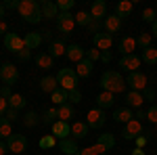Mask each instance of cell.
I'll return each instance as SVG.
<instances>
[{"label":"cell","instance_id":"26","mask_svg":"<svg viewBox=\"0 0 157 155\" xmlns=\"http://www.w3.org/2000/svg\"><path fill=\"white\" fill-rule=\"evenodd\" d=\"M111 118L115 119L117 124H128L130 119H134V113H132V109H130V107H121V109H115Z\"/></svg>","mask_w":157,"mask_h":155},{"label":"cell","instance_id":"37","mask_svg":"<svg viewBox=\"0 0 157 155\" xmlns=\"http://www.w3.org/2000/svg\"><path fill=\"white\" fill-rule=\"evenodd\" d=\"M57 119H59V109H57V107H50L48 111L42 115V124H50V126H52Z\"/></svg>","mask_w":157,"mask_h":155},{"label":"cell","instance_id":"36","mask_svg":"<svg viewBox=\"0 0 157 155\" xmlns=\"http://www.w3.org/2000/svg\"><path fill=\"white\" fill-rule=\"evenodd\" d=\"M151 42H153V36H151V34H145V32H140V36L136 38V46L140 48V50L151 48Z\"/></svg>","mask_w":157,"mask_h":155},{"label":"cell","instance_id":"54","mask_svg":"<svg viewBox=\"0 0 157 155\" xmlns=\"http://www.w3.org/2000/svg\"><path fill=\"white\" fill-rule=\"evenodd\" d=\"M101 61H103V63L107 65L109 61H111V52H109V50H107V52H101Z\"/></svg>","mask_w":157,"mask_h":155},{"label":"cell","instance_id":"49","mask_svg":"<svg viewBox=\"0 0 157 155\" xmlns=\"http://www.w3.org/2000/svg\"><path fill=\"white\" fill-rule=\"evenodd\" d=\"M0 96H4V99L9 101V99L13 96V90H11V86H2V88H0Z\"/></svg>","mask_w":157,"mask_h":155},{"label":"cell","instance_id":"12","mask_svg":"<svg viewBox=\"0 0 157 155\" xmlns=\"http://www.w3.org/2000/svg\"><path fill=\"white\" fill-rule=\"evenodd\" d=\"M50 128H52V136H55V138H61V141H63V138H69V136H71V124H69V122L57 119Z\"/></svg>","mask_w":157,"mask_h":155},{"label":"cell","instance_id":"46","mask_svg":"<svg viewBox=\"0 0 157 155\" xmlns=\"http://www.w3.org/2000/svg\"><path fill=\"white\" fill-rule=\"evenodd\" d=\"M4 119H9V122H17V119H19V111H17V109H6V113H4Z\"/></svg>","mask_w":157,"mask_h":155},{"label":"cell","instance_id":"57","mask_svg":"<svg viewBox=\"0 0 157 155\" xmlns=\"http://www.w3.org/2000/svg\"><path fill=\"white\" fill-rule=\"evenodd\" d=\"M0 34H4V36L9 34V32H6V23H4V21H0Z\"/></svg>","mask_w":157,"mask_h":155},{"label":"cell","instance_id":"38","mask_svg":"<svg viewBox=\"0 0 157 155\" xmlns=\"http://www.w3.org/2000/svg\"><path fill=\"white\" fill-rule=\"evenodd\" d=\"M11 134H13V124L9 122V119L2 118V119H0V138H4V141H6Z\"/></svg>","mask_w":157,"mask_h":155},{"label":"cell","instance_id":"13","mask_svg":"<svg viewBox=\"0 0 157 155\" xmlns=\"http://www.w3.org/2000/svg\"><path fill=\"white\" fill-rule=\"evenodd\" d=\"M92 42H94V48H98L101 52H107L113 46V36H109L107 32H101L97 36H92Z\"/></svg>","mask_w":157,"mask_h":155},{"label":"cell","instance_id":"27","mask_svg":"<svg viewBox=\"0 0 157 155\" xmlns=\"http://www.w3.org/2000/svg\"><path fill=\"white\" fill-rule=\"evenodd\" d=\"M42 38H44V36H40V32H29V34H25V36H23L25 48H27V50L38 48L40 44H42Z\"/></svg>","mask_w":157,"mask_h":155},{"label":"cell","instance_id":"3","mask_svg":"<svg viewBox=\"0 0 157 155\" xmlns=\"http://www.w3.org/2000/svg\"><path fill=\"white\" fill-rule=\"evenodd\" d=\"M113 145H115V136H113L111 132H105V134L98 136V141L92 145V147L80 149L78 155H105L109 149H113Z\"/></svg>","mask_w":157,"mask_h":155},{"label":"cell","instance_id":"23","mask_svg":"<svg viewBox=\"0 0 157 155\" xmlns=\"http://www.w3.org/2000/svg\"><path fill=\"white\" fill-rule=\"evenodd\" d=\"M115 105V95L113 92H107V90H103L101 95H97V107L98 109H109Z\"/></svg>","mask_w":157,"mask_h":155},{"label":"cell","instance_id":"21","mask_svg":"<svg viewBox=\"0 0 157 155\" xmlns=\"http://www.w3.org/2000/svg\"><path fill=\"white\" fill-rule=\"evenodd\" d=\"M90 134V126L86 122H73L71 124V138H86Z\"/></svg>","mask_w":157,"mask_h":155},{"label":"cell","instance_id":"11","mask_svg":"<svg viewBox=\"0 0 157 155\" xmlns=\"http://www.w3.org/2000/svg\"><path fill=\"white\" fill-rule=\"evenodd\" d=\"M0 80L4 82V86H13V84L19 80V69L13 65V63H6L0 67Z\"/></svg>","mask_w":157,"mask_h":155},{"label":"cell","instance_id":"64","mask_svg":"<svg viewBox=\"0 0 157 155\" xmlns=\"http://www.w3.org/2000/svg\"><path fill=\"white\" fill-rule=\"evenodd\" d=\"M23 155H25V153H23Z\"/></svg>","mask_w":157,"mask_h":155},{"label":"cell","instance_id":"30","mask_svg":"<svg viewBox=\"0 0 157 155\" xmlns=\"http://www.w3.org/2000/svg\"><path fill=\"white\" fill-rule=\"evenodd\" d=\"M50 55H52L55 59H59V57H65V55H67V44H65L63 40H57V42H52V44H50Z\"/></svg>","mask_w":157,"mask_h":155},{"label":"cell","instance_id":"8","mask_svg":"<svg viewBox=\"0 0 157 155\" xmlns=\"http://www.w3.org/2000/svg\"><path fill=\"white\" fill-rule=\"evenodd\" d=\"M6 147H9L11 153L23 155V151L27 149V138H25L23 134H11V136L6 138Z\"/></svg>","mask_w":157,"mask_h":155},{"label":"cell","instance_id":"7","mask_svg":"<svg viewBox=\"0 0 157 155\" xmlns=\"http://www.w3.org/2000/svg\"><path fill=\"white\" fill-rule=\"evenodd\" d=\"M143 132H145L143 122L134 118V119H130L128 124H124V132H121V136H124V141H134V138H138Z\"/></svg>","mask_w":157,"mask_h":155},{"label":"cell","instance_id":"50","mask_svg":"<svg viewBox=\"0 0 157 155\" xmlns=\"http://www.w3.org/2000/svg\"><path fill=\"white\" fill-rule=\"evenodd\" d=\"M2 4H4V9H19V0H6Z\"/></svg>","mask_w":157,"mask_h":155},{"label":"cell","instance_id":"40","mask_svg":"<svg viewBox=\"0 0 157 155\" xmlns=\"http://www.w3.org/2000/svg\"><path fill=\"white\" fill-rule=\"evenodd\" d=\"M40 149H52V147H57V138L52 136V134H46V136H42L40 138Z\"/></svg>","mask_w":157,"mask_h":155},{"label":"cell","instance_id":"58","mask_svg":"<svg viewBox=\"0 0 157 155\" xmlns=\"http://www.w3.org/2000/svg\"><path fill=\"white\" fill-rule=\"evenodd\" d=\"M4 13H6V9H4V4L0 2V21H2V17H4Z\"/></svg>","mask_w":157,"mask_h":155},{"label":"cell","instance_id":"52","mask_svg":"<svg viewBox=\"0 0 157 155\" xmlns=\"http://www.w3.org/2000/svg\"><path fill=\"white\" fill-rule=\"evenodd\" d=\"M143 96H145V101H147V99L153 101V99H155V90H153V88H147L145 92H143Z\"/></svg>","mask_w":157,"mask_h":155},{"label":"cell","instance_id":"10","mask_svg":"<svg viewBox=\"0 0 157 155\" xmlns=\"http://www.w3.org/2000/svg\"><path fill=\"white\" fill-rule=\"evenodd\" d=\"M4 48L6 50H11V52H21V50H25V42L23 38L19 36V34H13V32H9L6 36H4Z\"/></svg>","mask_w":157,"mask_h":155},{"label":"cell","instance_id":"15","mask_svg":"<svg viewBox=\"0 0 157 155\" xmlns=\"http://www.w3.org/2000/svg\"><path fill=\"white\" fill-rule=\"evenodd\" d=\"M103 27H105V32H107L109 36H113V34H117L121 29V19L113 13V15H107L105 19H103Z\"/></svg>","mask_w":157,"mask_h":155},{"label":"cell","instance_id":"2","mask_svg":"<svg viewBox=\"0 0 157 155\" xmlns=\"http://www.w3.org/2000/svg\"><path fill=\"white\" fill-rule=\"evenodd\" d=\"M17 13L23 17L27 23H40L44 17H42V6L36 0H19V9Z\"/></svg>","mask_w":157,"mask_h":155},{"label":"cell","instance_id":"59","mask_svg":"<svg viewBox=\"0 0 157 155\" xmlns=\"http://www.w3.org/2000/svg\"><path fill=\"white\" fill-rule=\"evenodd\" d=\"M132 155H147V153L143 151V149H134V151H132Z\"/></svg>","mask_w":157,"mask_h":155},{"label":"cell","instance_id":"16","mask_svg":"<svg viewBox=\"0 0 157 155\" xmlns=\"http://www.w3.org/2000/svg\"><path fill=\"white\" fill-rule=\"evenodd\" d=\"M109 13H107V2L105 0H94L92 4H90V17L92 19H97V21H101V19H105Z\"/></svg>","mask_w":157,"mask_h":155},{"label":"cell","instance_id":"4","mask_svg":"<svg viewBox=\"0 0 157 155\" xmlns=\"http://www.w3.org/2000/svg\"><path fill=\"white\" fill-rule=\"evenodd\" d=\"M57 80H59V86L63 88V90H67V92L78 90V84H80V78H78L75 69H71V67H63V69H59Z\"/></svg>","mask_w":157,"mask_h":155},{"label":"cell","instance_id":"22","mask_svg":"<svg viewBox=\"0 0 157 155\" xmlns=\"http://www.w3.org/2000/svg\"><path fill=\"white\" fill-rule=\"evenodd\" d=\"M42 6V17L44 19H57L59 17V9H57V2H50V0H42L40 2Z\"/></svg>","mask_w":157,"mask_h":155},{"label":"cell","instance_id":"5","mask_svg":"<svg viewBox=\"0 0 157 155\" xmlns=\"http://www.w3.org/2000/svg\"><path fill=\"white\" fill-rule=\"evenodd\" d=\"M105 122H107V111L105 109H88V113H86V124L90 126V128H103L105 126Z\"/></svg>","mask_w":157,"mask_h":155},{"label":"cell","instance_id":"60","mask_svg":"<svg viewBox=\"0 0 157 155\" xmlns=\"http://www.w3.org/2000/svg\"><path fill=\"white\" fill-rule=\"evenodd\" d=\"M153 134H157V124H155V132H153Z\"/></svg>","mask_w":157,"mask_h":155},{"label":"cell","instance_id":"18","mask_svg":"<svg viewBox=\"0 0 157 155\" xmlns=\"http://www.w3.org/2000/svg\"><path fill=\"white\" fill-rule=\"evenodd\" d=\"M65 57L78 65L82 59H86V50L80 46V44H69V46H67V55H65Z\"/></svg>","mask_w":157,"mask_h":155},{"label":"cell","instance_id":"61","mask_svg":"<svg viewBox=\"0 0 157 155\" xmlns=\"http://www.w3.org/2000/svg\"><path fill=\"white\" fill-rule=\"evenodd\" d=\"M0 67H2V63H0Z\"/></svg>","mask_w":157,"mask_h":155},{"label":"cell","instance_id":"32","mask_svg":"<svg viewBox=\"0 0 157 155\" xmlns=\"http://www.w3.org/2000/svg\"><path fill=\"white\" fill-rule=\"evenodd\" d=\"M50 101L55 103V107H61V105H65V103H67V90H63V88H57V90L50 95Z\"/></svg>","mask_w":157,"mask_h":155},{"label":"cell","instance_id":"47","mask_svg":"<svg viewBox=\"0 0 157 155\" xmlns=\"http://www.w3.org/2000/svg\"><path fill=\"white\" fill-rule=\"evenodd\" d=\"M147 119H149L151 124H157V105L147 109Z\"/></svg>","mask_w":157,"mask_h":155},{"label":"cell","instance_id":"39","mask_svg":"<svg viewBox=\"0 0 157 155\" xmlns=\"http://www.w3.org/2000/svg\"><path fill=\"white\" fill-rule=\"evenodd\" d=\"M73 19H75V25H86V27H88V23L92 21L90 13H86V11H78L75 15H73Z\"/></svg>","mask_w":157,"mask_h":155},{"label":"cell","instance_id":"14","mask_svg":"<svg viewBox=\"0 0 157 155\" xmlns=\"http://www.w3.org/2000/svg\"><path fill=\"white\" fill-rule=\"evenodd\" d=\"M140 63H143V59L138 55H128V57H121L120 59V67L126 69V72H130V73H134V72H138Z\"/></svg>","mask_w":157,"mask_h":155},{"label":"cell","instance_id":"41","mask_svg":"<svg viewBox=\"0 0 157 155\" xmlns=\"http://www.w3.org/2000/svg\"><path fill=\"white\" fill-rule=\"evenodd\" d=\"M67 103H69V105H78V103H82V92H80V90H71V92H67Z\"/></svg>","mask_w":157,"mask_h":155},{"label":"cell","instance_id":"20","mask_svg":"<svg viewBox=\"0 0 157 155\" xmlns=\"http://www.w3.org/2000/svg\"><path fill=\"white\" fill-rule=\"evenodd\" d=\"M120 50H121V57L134 55V50H138V46H136V38H132V36L121 38V42H120Z\"/></svg>","mask_w":157,"mask_h":155},{"label":"cell","instance_id":"45","mask_svg":"<svg viewBox=\"0 0 157 155\" xmlns=\"http://www.w3.org/2000/svg\"><path fill=\"white\" fill-rule=\"evenodd\" d=\"M88 32H90L92 36H97V34H101V21H97V19H92V21L88 23Z\"/></svg>","mask_w":157,"mask_h":155},{"label":"cell","instance_id":"63","mask_svg":"<svg viewBox=\"0 0 157 155\" xmlns=\"http://www.w3.org/2000/svg\"><path fill=\"white\" fill-rule=\"evenodd\" d=\"M155 13H157V9H155Z\"/></svg>","mask_w":157,"mask_h":155},{"label":"cell","instance_id":"28","mask_svg":"<svg viewBox=\"0 0 157 155\" xmlns=\"http://www.w3.org/2000/svg\"><path fill=\"white\" fill-rule=\"evenodd\" d=\"M132 9H134L132 0H121V2L115 4V15H117L120 19H124V17H128V15L132 13Z\"/></svg>","mask_w":157,"mask_h":155},{"label":"cell","instance_id":"24","mask_svg":"<svg viewBox=\"0 0 157 155\" xmlns=\"http://www.w3.org/2000/svg\"><path fill=\"white\" fill-rule=\"evenodd\" d=\"M59 151H63L65 155H78L80 153V149H78V143H75V138H63L59 143Z\"/></svg>","mask_w":157,"mask_h":155},{"label":"cell","instance_id":"34","mask_svg":"<svg viewBox=\"0 0 157 155\" xmlns=\"http://www.w3.org/2000/svg\"><path fill=\"white\" fill-rule=\"evenodd\" d=\"M25 103H27V101H25V96L23 95H17V92H13V96L9 99V107L17 109V111H19V109H23Z\"/></svg>","mask_w":157,"mask_h":155},{"label":"cell","instance_id":"35","mask_svg":"<svg viewBox=\"0 0 157 155\" xmlns=\"http://www.w3.org/2000/svg\"><path fill=\"white\" fill-rule=\"evenodd\" d=\"M59 109V119L61 122H69V119L73 118V105H69V103H65V105H61Z\"/></svg>","mask_w":157,"mask_h":155},{"label":"cell","instance_id":"17","mask_svg":"<svg viewBox=\"0 0 157 155\" xmlns=\"http://www.w3.org/2000/svg\"><path fill=\"white\" fill-rule=\"evenodd\" d=\"M124 101H126V107H134V109H140L143 103H145V96L143 92H136V90H128L124 95Z\"/></svg>","mask_w":157,"mask_h":155},{"label":"cell","instance_id":"29","mask_svg":"<svg viewBox=\"0 0 157 155\" xmlns=\"http://www.w3.org/2000/svg\"><path fill=\"white\" fill-rule=\"evenodd\" d=\"M92 67H94V63L90 59H82L78 63V67H75V73H78V78H88L90 73H92Z\"/></svg>","mask_w":157,"mask_h":155},{"label":"cell","instance_id":"48","mask_svg":"<svg viewBox=\"0 0 157 155\" xmlns=\"http://www.w3.org/2000/svg\"><path fill=\"white\" fill-rule=\"evenodd\" d=\"M6 109H9V101H6L4 96H0V119L4 118V113H6Z\"/></svg>","mask_w":157,"mask_h":155},{"label":"cell","instance_id":"42","mask_svg":"<svg viewBox=\"0 0 157 155\" xmlns=\"http://www.w3.org/2000/svg\"><path fill=\"white\" fill-rule=\"evenodd\" d=\"M57 9L59 13H69L73 9V0H57Z\"/></svg>","mask_w":157,"mask_h":155},{"label":"cell","instance_id":"19","mask_svg":"<svg viewBox=\"0 0 157 155\" xmlns=\"http://www.w3.org/2000/svg\"><path fill=\"white\" fill-rule=\"evenodd\" d=\"M57 88H61V86H59V80H57V76H44V78L40 80V90H42V92H48V95H52Z\"/></svg>","mask_w":157,"mask_h":155},{"label":"cell","instance_id":"1","mask_svg":"<svg viewBox=\"0 0 157 155\" xmlns=\"http://www.w3.org/2000/svg\"><path fill=\"white\" fill-rule=\"evenodd\" d=\"M101 86H103V90H107V92H113V95H126L128 90H126V80L121 78L120 72H113V69H109L101 76Z\"/></svg>","mask_w":157,"mask_h":155},{"label":"cell","instance_id":"43","mask_svg":"<svg viewBox=\"0 0 157 155\" xmlns=\"http://www.w3.org/2000/svg\"><path fill=\"white\" fill-rule=\"evenodd\" d=\"M140 17H143V21H147V23H153L157 19V13H155V9H145Z\"/></svg>","mask_w":157,"mask_h":155},{"label":"cell","instance_id":"25","mask_svg":"<svg viewBox=\"0 0 157 155\" xmlns=\"http://www.w3.org/2000/svg\"><path fill=\"white\" fill-rule=\"evenodd\" d=\"M36 65L40 67V69L48 72V69H52V67H55V57H52L50 52H40V55L36 57Z\"/></svg>","mask_w":157,"mask_h":155},{"label":"cell","instance_id":"33","mask_svg":"<svg viewBox=\"0 0 157 155\" xmlns=\"http://www.w3.org/2000/svg\"><path fill=\"white\" fill-rule=\"evenodd\" d=\"M38 124H42V118L38 115L36 111H27V113L23 115V126L34 128V126H38Z\"/></svg>","mask_w":157,"mask_h":155},{"label":"cell","instance_id":"31","mask_svg":"<svg viewBox=\"0 0 157 155\" xmlns=\"http://www.w3.org/2000/svg\"><path fill=\"white\" fill-rule=\"evenodd\" d=\"M140 59L147 65H157V48L151 46V48H147V50H143L140 52Z\"/></svg>","mask_w":157,"mask_h":155},{"label":"cell","instance_id":"9","mask_svg":"<svg viewBox=\"0 0 157 155\" xmlns=\"http://www.w3.org/2000/svg\"><path fill=\"white\" fill-rule=\"evenodd\" d=\"M75 27V19H73L71 13H59L57 17V29H59L63 36H69Z\"/></svg>","mask_w":157,"mask_h":155},{"label":"cell","instance_id":"44","mask_svg":"<svg viewBox=\"0 0 157 155\" xmlns=\"http://www.w3.org/2000/svg\"><path fill=\"white\" fill-rule=\"evenodd\" d=\"M86 59H90L92 63H94V61H98V59H101V50L92 46L90 50H86Z\"/></svg>","mask_w":157,"mask_h":155},{"label":"cell","instance_id":"6","mask_svg":"<svg viewBox=\"0 0 157 155\" xmlns=\"http://www.w3.org/2000/svg\"><path fill=\"white\" fill-rule=\"evenodd\" d=\"M126 84H128L132 90H136V92H145L147 88H149V78H147V73H143V72H134L126 78Z\"/></svg>","mask_w":157,"mask_h":155},{"label":"cell","instance_id":"55","mask_svg":"<svg viewBox=\"0 0 157 155\" xmlns=\"http://www.w3.org/2000/svg\"><path fill=\"white\" fill-rule=\"evenodd\" d=\"M151 36H153V38H157V19L153 21V23H151Z\"/></svg>","mask_w":157,"mask_h":155},{"label":"cell","instance_id":"56","mask_svg":"<svg viewBox=\"0 0 157 155\" xmlns=\"http://www.w3.org/2000/svg\"><path fill=\"white\" fill-rule=\"evenodd\" d=\"M6 151H9L6 143H0V155H6Z\"/></svg>","mask_w":157,"mask_h":155},{"label":"cell","instance_id":"62","mask_svg":"<svg viewBox=\"0 0 157 155\" xmlns=\"http://www.w3.org/2000/svg\"><path fill=\"white\" fill-rule=\"evenodd\" d=\"M105 155H109V153H105Z\"/></svg>","mask_w":157,"mask_h":155},{"label":"cell","instance_id":"53","mask_svg":"<svg viewBox=\"0 0 157 155\" xmlns=\"http://www.w3.org/2000/svg\"><path fill=\"white\" fill-rule=\"evenodd\" d=\"M134 118H136V119H140V122H143V119H147V111H143V109H136V113H134Z\"/></svg>","mask_w":157,"mask_h":155},{"label":"cell","instance_id":"51","mask_svg":"<svg viewBox=\"0 0 157 155\" xmlns=\"http://www.w3.org/2000/svg\"><path fill=\"white\" fill-rule=\"evenodd\" d=\"M17 57H19L21 61H29V57H32V50H27V48H25V50H21V52L17 55Z\"/></svg>","mask_w":157,"mask_h":155}]
</instances>
